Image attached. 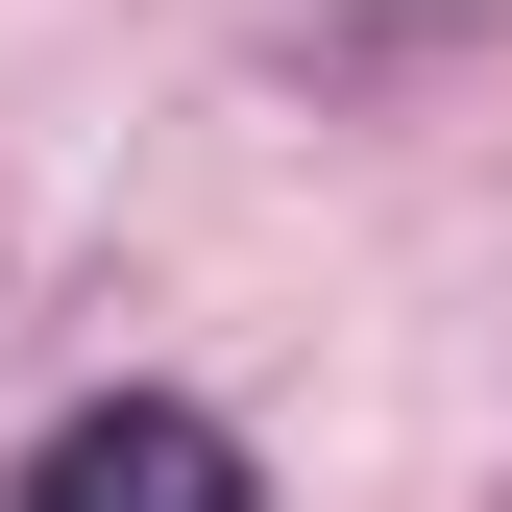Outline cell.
Segmentation results:
<instances>
[{
  "mask_svg": "<svg viewBox=\"0 0 512 512\" xmlns=\"http://www.w3.org/2000/svg\"><path fill=\"white\" fill-rule=\"evenodd\" d=\"M25 512H269V488H244V439L196 391H98V415L25 439Z\"/></svg>",
  "mask_w": 512,
  "mask_h": 512,
  "instance_id": "obj_1",
  "label": "cell"
}]
</instances>
